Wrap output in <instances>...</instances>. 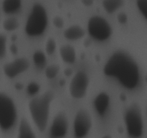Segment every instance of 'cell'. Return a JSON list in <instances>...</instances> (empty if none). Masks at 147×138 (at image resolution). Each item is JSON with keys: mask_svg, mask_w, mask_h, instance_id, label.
<instances>
[{"mask_svg": "<svg viewBox=\"0 0 147 138\" xmlns=\"http://www.w3.org/2000/svg\"><path fill=\"white\" fill-rule=\"evenodd\" d=\"M92 117L86 109H80L76 113L73 122V130L76 138H84L92 128Z\"/></svg>", "mask_w": 147, "mask_h": 138, "instance_id": "cell-7", "label": "cell"}, {"mask_svg": "<svg viewBox=\"0 0 147 138\" xmlns=\"http://www.w3.org/2000/svg\"><path fill=\"white\" fill-rule=\"evenodd\" d=\"M17 108L10 96L0 93V128L7 131L11 129L17 119Z\"/></svg>", "mask_w": 147, "mask_h": 138, "instance_id": "cell-5", "label": "cell"}, {"mask_svg": "<svg viewBox=\"0 0 147 138\" xmlns=\"http://www.w3.org/2000/svg\"><path fill=\"white\" fill-rule=\"evenodd\" d=\"M40 86L39 84H37L35 82H31L30 83H29L28 86L27 87V93L30 95H35L38 93V91H40Z\"/></svg>", "mask_w": 147, "mask_h": 138, "instance_id": "cell-23", "label": "cell"}, {"mask_svg": "<svg viewBox=\"0 0 147 138\" xmlns=\"http://www.w3.org/2000/svg\"><path fill=\"white\" fill-rule=\"evenodd\" d=\"M17 47L15 45H11V46H10V51L11 52V53L14 55L17 54Z\"/></svg>", "mask_w": 147, "mask_h": 138, "instance_id": "cell-26", "label": "cell"}, {"mask_svg": "<svg viewBox=\"0 0 147 138\" xmlns=\"http://www.w3.org/2000/svg\"><path fill=\"white\" fill-rule=\"evenodd\" d=\"M68 119L63 112H59L55 116L50 129V138H63L68 130Z\"/></svg>", "mask_w": 147, "mask_h": 138, "instance_id": "cell-9", "label": "cell"}, {"mask_svg": "<svg viewBox=\"0 0 147 138\" xmlns=\"http://www.w3.org/2000/svg\"><path fill=\"white\" fill-rule=\"evenodd\" d=\"M82 3H83L85 6L90 7V6H91L92 4H93V1H90V0H83V1H82Z\"/></svg>", "mask_w": 147, "mask_h": 138, "instance_id": "cell-27", "label": "cell"}, {"mask_svg": "<svg viewBox=\"0 0 147 138\" xmlns=\"http://www.w3.org/2000/svg\"><path fill=\"white\" fill-rule=\"evenodd\" d=\"M15 88L17 89V90H20V89H22V85L18 83H17V84H15Z\"/></svg>", "mask_w": 147, "mask_h": 138, "instance_id": "cell-29", "label": "cell"}, {"mask_svg": "<svg viewBox=\"0 0 147 138\" xmlns=\"http://www.w3.org/2000/svg\"><path fill=\"white\" fill-rule=\"evenodd\" d=\"M60 56L63 62L68 64H72L76 61V52L73 47L70 45H65L60 47Z\"/></svg>", "mask_w": 147, "mask_h": 138, "instance_id": "cell-12", "label": "cell"}, {"mask_svg": "<svg viewBox=\"0 0 147 138\" xmlns=\"http://www.w3.org/2000/svg\"><path fill=\"white\" fill-rule=\"evenodd\" d=\"M53 22L55 27L59 29L62 28L63 27V25H64V20L60 17H58V16H57V17H55L53 19Z\"/></svg>", "mask_w": 147, "mask_h": 138, "instance_id": "cell-24", "label": "cell"}, {"mask_svg": "<svg viewBox=\"0 0 147 138\" xmlns=\"http://www.w3.org/2000/svg\"><path fill=\"white\" fill-rule=\"evenodd\" d=\"M48 24V16L42 4H33L25 24V32L30 37H37L44 33Z\"/></svg>", "mask_w": 147, "mask_h": 138, "instance_id": "cell-3", "label": "cell"}, {"mask_svg": "<svg viewBox=\"0 0 147 138\" xmlns=\"http://www.w3.org/2000/svg\"><path fill=\"white\" fill-rule=\"evenodd\" d=\"M110 103V97L104 92L98 93L94 100V107L96 112L101 116H103L107 111Z\"/></svg>", "mask_w": 147, "mask_h": 138, "instance_id": "cell-11", "label": "cell"}, {"mask_svg": "<svg viewBox=\"0 0 147 138\" xmlns=\"http://www.w3.org/2000/svg\"><path fill=\"white\" fill-rule=\"evenodd\" d=\"M72 73H73V71H72L70 68L66 69V70L65 71V73L66 76H70V75L72 74Z\"/></svg>", "mask_w": 147, "mask_h": 138, "instance_id": "cell-28", "label": "cell"}, {"mask_svg": "<svg viewBox=\"0 0 147 138\" xmlns=\"http://www.w3.org/2000/svg\"><path fill=\"white\" fill-rule=\"evenodd\" d=\"M145 81L147 83V73H146V76H145Z\"/></svg>", "mask_w": 147, "mask_h": 138, "instance_id": "cell-31", "label": "cell"}, {"mask_svg": "<svg viewBox=\"0 0 147 138\" xmlns=\"http://www.w3.org/2000/svg\"><path fill=\"white\" fill-rule=\"evenodd\" d=\"M60 71V67L58 65H50L47 67H46L45 73V76L48 79H53L57 76Z\"/></svg>", "mask_w": 147, "mask_h": 138, "instance_id": "cell-19", "label": "cell"}, {"mask_svg": "<svg viewBox=\"0 0 147 138\" xmlns=\"http://www.w3.org/2000/svg\"><path fill=\"white\" fill-rule=\"evenodd\" d=\"M102 138H112V137L109 135H106L102 137Z\"/></svg>", "mask_w": 147, "mask_h": 138, "instance_id": "cell-30", "label": "cell"}, {"mask_svg": "<svg viewBox=\"0 0 147 138\" xmlns=\"http://www.w3.org/2000/svg\"><path fill=\"white\" fill-rule=\"evenodd\" d=\"M32 59L34 65L38 68H43L47 63L45 54L41 50H37V51L34 52V53L33 54Z\"/></svg>", "mask_w": 147, "mask_h": 138, "instance_id": "cell-17", "label": "cell"}, {"mask_svg": "<svg viewBox=\"0 0 147 138\" xmlns=\"http://www.w3.org/2000/svg\"><path fill=\"white\" fill-rule=\"evenodd\" d=\"M3 28L8 32H11L16 30L20 26V22L15 17H9L3 22Z\"/></svg>", "mask_w": 147, "mask_h": 138, "instance_id": "cell-18", "label": "cell"}, {"mask_svg": "<svg viewBox=\"0 0 147 138\" xmlns=\"http://www.w3.org/2000/svg\"><path fill=\"white\" fill-rule=\"evenodd\" d=\"M17 138H36L35 133L25 118H22L20 121Z\"/></svg>", "mask_w": 147, "mask_h": 138, "instance_id": "cell-13", "label": "cell"}, {"mask_svg": "<svg viewBox=\"0 0 147 138\" xmlns=\"http://www.w3.org/2000/svg\"><path fill=\"white\" fill-rule=\"evenodd\" d=\"M88 31L92 38L98 41H105L111 36L113 30L110 23L101 16L95 15L88 22Z\"/></svg>", "mask_w": 147, "mask_h": 138, "instance_id": "cell-6", "label": "cell"}, {"mask_svg": "<svg viewBox=\"0 0 147 138\" xmlns=\"http://www.w3.org/2000/svg\"><path fill=\"white\" fill-rule=\"evenodd\" d=\"M122 0H106L103 1V7L105 11L109 14H113L124 4Z\"/></svg>", "mask_w": 147, "mask_h": 138, "instance_id": "cell-16", "label": "cell"}, {"mask_svg": "<svg viewBox=\"0 0 147 138\" xmlns=\"http://www.w3.org/2000/svg\"><path fill=\"white\" fill-rule=\"evenodd\" d=\"M136 5L141 14L147 20V0H139L136 1Z\"/></svg>", "mask_w": 147, "mask_h": 138, "instance_id": "cell-21", "label": "cell"}, {"mask_svg": "<svg viewBox=\"0 0 147 138\" xmlns=\"http://www.w3.org/2000/svg\"><path fill=\"white\" fill-rule=\"evenodd\" d=\"M85 35V30L78 25H72L64 31V37L69 40H77Z\"/></svg>", "mask_w": 147, "mask_h": 138, "instance_id": "cell-14", "label": "cell"}, {"mask_svg": "<svg viewBox=\"0 0 147 138\" xmlns=\"http://www.w3.org/2000/svg\"><path fill=\"white\" fill-rule=\"evenodd\" d=\"M54 98V92L47 91L42 96L34 98L29 102V111L31 117L40 132H44L47 127L50 105Z\"/></svg>", "mask_w": 147, "mask_h": 138, "instance_id": "cell-2", "label": "cell"}, {"mask_svg": "<svg viewBox=\"0 0 147 138\" xmlns=\"http://www.w3.org/2000/svg\"><path fill=\"white\" fill-rule=\"evenodd\" d=\"M30 61L27 59L20 57L6 63L3 67V70L6 76L9 78H14L20 73L26 71L30 68Z\"/></svg>", "mask_w": 147, "mask_h": 138, "instance_id": "cell-10", "label": "cell"}, {"mask_svg": "<svg viewBox=\"0 0 147 138\" xmlns=\"http://www.w3.org/2000/svg\"><path fill=\"white\" fill-rule=\"evenodd\" d=\"M7 37L0 34V58H3L6 55L7 50Z\"/></svg>", "mask_w": 147, "mask_h": 138, "instance_id": "cell-22", "label": "cell"}, {"mask_svg": "<svg viewBox=\"0 0 147 138\" xmlns=\"http://www.w3.org/2000/svg\"><path fill=\"white\" fill-rule=\"evenodd\" d=\"M56 47H57V44H56V41L54 38L53 37H50L47 39V42H46L45 45V52L47 55H51L55 53L56 50Z\"/></svg>", "mask_w": 147, "mask_h": 138, "instance_id": "cell-20", "label": "cell"}, {"mask_svg": "<svg viewBox=\"0 0 147 138\" xmlns=\"http://www.w3.org/2000/svg\"><path fill=\"white\" fill-rule=\"evenodd\" d=\"M106 76L115 78L126 89H136L140 81V70L136 60L128 53L116 51L110 56L103 67Z\"/></svg>", "mask_w": 147, "mask_h": 138, "instance_id": "cell-1", "label": "cell"}, {"mask_svg": "<svg viewBox=\"0 0 147 138\" xmlns=\"http://www.w3.org/2000/svg\"><path fill=\"white\" fill-rule=\"evenodd\" d=\"M117 20L120 24H125V23L127 22L128 21V16L127 14H125L123 12H121L118 14L117 16Z\"/></svg>", "mask_w": 147, "mask_h": 138, "instance_id": "cell-25", "label": "cell"}, {"mask_svg": "<svg viewBox=\"0 0 147 138\" xmlns=\"http://www.w3.org/2000/svg\"><path fill=\"white\" fill-rule=\"evenodd\" d=\"M21 7L22 1L20 0H5L2 3V9L6 14L17 12Z\"/></svg>", "mask_w": 147, "mask_h": 138, "instance_id": "cell-15", "label": "cell"}, {"mask_svg": "<svg viewBox=\"0 0 147 138\" xmlns=\"http://www.w3.org/2000/svg\"><path fill=\"white\" fill-rule=\"evenodd\" d=\"M89 86V78L85 72L79 70L73 76L70 85V96L76 99H82L86 96Z\"/></svg>", "mask_w": 147, "mask_h": 138, "instance_id": "cell-8", "label": "cell"}, {"mask_svg": "<svg viewBox=\"0 0 147 138\" xmlns=\"http://www.w3.org/2000/svg\"><path fill=\"white\" fill-rule=\"evenodd\" d=\"M128 135L131 138H140L143 135L144 122L141 108L136 103L130 105L123 116Z\"/></svg>", "mask_w": 147, "mask_h": 138, "instance_id": "cell-4", "label": "cell"}]
</instances>
